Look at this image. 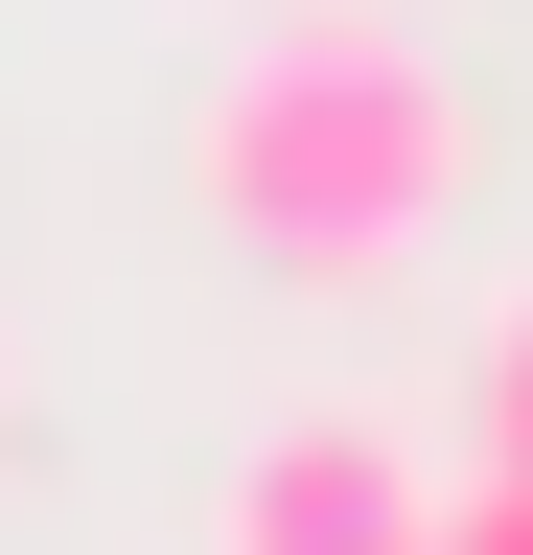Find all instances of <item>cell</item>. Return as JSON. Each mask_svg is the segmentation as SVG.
<instances>
[{"instance_id": "6da1fadb", "label": "cell", "mask_w": 533, "mask_h": 555, "mask_svg": "<svg viewBox=\"0 0 533 555\" xmlns=\"http://www.w3.org/2000/svg\"><path fill=\"white\" fill-rule=\"evenodd\" d=\"M186 185L279 278H394L487 185V93H464L394 0H279V24H232L210 93H186Z\"/></svg>"}, {"instance_id": "7a4b0ae2", "label": "cell", "mask_w": 533, "mask_h": 555, "mask_svg": "<svg viewBox=\"0 0 533 555\" xmlns=\"http://www.w3.org/2000/svg\"><path fill=\"white\" fill-rule=\"evenodd\" d=\"M210 555H441V486H418L394 416H279L210 486Z\"/></svg>"}, {"instance_id": "3957f363", "label": "cell", "mask_w": 533, "mask_h": 555, "mask_svg": "<svg viewBox=\"0 0 533 555\" xmlns=\"http://www.w3.org/2000/svg\"><path fill=\"white\" fill-rule=\"evenodd\" d=\"M464 416H487V463H464V486H533V301H487V371H464Z\"/></svg>"}, {"instance_id": "277c9868", "label": "cell", "mask_w": 533, "mask_h": 555, "mask_svg": "<svg viewBox=\"0 0 533 555\" xmlns=\"http://www.w3.org/2000/svg\"><path fill=\"white\" fill-rule=\"evenodd\" d=\"M441 555H533V486H464V509H441Z\"/></svg>"}]
</instances>
